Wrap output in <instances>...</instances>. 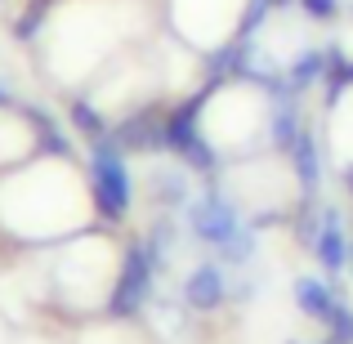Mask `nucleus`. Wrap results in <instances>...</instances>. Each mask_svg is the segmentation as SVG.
Returning <instances> with one entry per match:
<instances>
[{"label":"nucleus","instance_id":"1","mask_svg":"<svg viewBox=\"0 0 353 344\" xmlns=\"http://www.w3.org/2000/svg\"><path fill=\"white\" fill-rule=\"evenodd\" d=\"M90 188H94V206L108 224H121L130 215V170L121 161V143L103 139L90 152Z\"/></svg>","mask_w":353,"mask_h":344},{"label":"nucleus","instance_id":"2","mask_svg":"<svg viewBox=\"0 0 353 344\" xmlns=\"http://www.w3.org/2000/svg\"><path fill=\"white\" fill-rule=\"evenodd\" d=\"M157 268H161V259H157L148 246H134V250H130L125 264H121L117 291H112V300H108V313H112V318H134V313L152 300Z\"/></svg>","mask_w":353,"mask_h":344},{"label":"nucleus","instance_id":"3","mask_svg":"<svg viewBox=\"0 0 353 344\" xmlns=\"http://www.w3.org/2000/svg\"><path fill=\"white\" fill-rule=\"evenodd\" d=\"M165 148L197 174H215L219 170L215 148L206 143V134H201V125H197V103H183L179 112L165 117Z\"/></svg>","mask_w":353,"mask_h":344},{"label":"nucleus","instance_id":"4","mask_svg":"<svg viewBox=\"0 0 353 344\" xmlns=\"http://www.w3.org/2000/svg\"><path fill=\"white\" fill-rule=\"evenodd\" d=\"M188 224H192V232H197L206 246H215V250H224L228 241L246 228V224H241V215H237V206L228 197H219L215 188L201 192V197L188 206Z\"/></svg>","mask_w":353,"mask_h":344},{"label":"nucleus","instance_id":"5","mask_svg":"<svg viewBox=\"0 0 353 344\" xmlns=\"http://www.w3.org/2000/svg\"><path fill=\"white\" fill-rule=\"evenodd\" d=\"M228 273H224V264H197L188 277H183V300L192 304V309H201V313H210V309H219V304L228 300Z\"/></svg>","mask_w":353,"mask_h":344},{"label":"nucleus","instance_id":"6","mask_svg":"<svg viewBox=\"0 0 353 344\" xmlns=\"http://www.w3.org/2000/svg\"><path fill=\"white\" fill-rule=\"evenodd\" d=\"M313 255L322 259L331 277L349 264V241H345V224H340V210L336 206H322L318 215V232H313Z\"/></svg>","mask_w":353,"mask_h":344},{"label":"nucleus","instance_id":"7","mask_svg":"<svg viewBox=\"0 0 353 344\" xmlns=\"http://www.w3.org/2000/svg\"><path fill=\"white\" fill-rule=\"evenodd\" d=\"M112 139L130 152H157V148H165V121L157 112H134L112 130Z\"/></svg>","mask_w":353,"mask_h":344},{"label":"nucleus","instance_id":"8","mask_svg":"<svg viewBox=\"0 0 353 344\" xmlns=\"http://www.w3.org/2000/svg\"><path fill=\"white\" fill-rule=\"evenodd\" d=\"M295 304H300L304 318H313V322H322V327H327L345 300H340V295L331 291L322 277H300V282H295Z\"/></svg>","mask_w":353,"mask_h":344},{"label":"nucleus","instance_id":"9","mask_svg":"<svg viewBox=\"0 0 353 344\" xmlns=\"http://www.w3.org/2000/svg\"><path fill=\"white\" fill-rule=\"evenodd\" d=\"M300 103H295V90L291 94H277L273 108H268V134H273V148L291 152V143L300 139Z\"/></svg>","mask_w":353,"mask_h":344},{"label":"nucleus","instance_id":"10","mask_svg":"<svg viewBox=\"0 0 353 344\" xmlns=\"http://www.w3.org/2000/svg\"><path fill=\"white\" fill-rule=\"evenodd\" d=\"M291 165H295V174H300V183H304V192H313L322 183V161H318V134L313 130H300V139L291 143Z\"/></svg>","mask_w":353,"mask_h":344},{"label":"nucleus","instance_id":"11","mask_svg":"<svg viewBox=\"0 0 353 344\" xmlns=\"http://www.w3.org/2000/svg\"><path fill=\"white\" fill-rule=\"evenodd\" d=\"M27 121H32V130H36V143L50 156H72V134L45 112V108H27Z\"/></svg>","mask_w":353,"mask_h":344},{"label":"nucleus","instance_id":"12","mask_svg":"<svg viewBox=\"0 0 353 344\" xmlns=\"http://www.w3.org/2000/svg\"><path fill=\"white\" fill-rule=\"evenodd\" d=\"M68 117H72V134L90 139V143H103V139H112L108 117H99L90 99H68Z\"/></svg>","mask_w":353,"mask_h":344},{"label":"nucleus","instance_id":"13","mask_svg":"<svg viewBox=\"0 0 353 344\" xmlns=\"http://www.w3.org/2000/svg\"><path fill=\"white\" fill-rule=\"evenodd\" d=\"M327 77V50H304L295 63H286V81H291V90H304L313 85V81Z\"/></svg>","mask_w":353,"mask_h":344},{"label":"nucleus","instance_id":"14","mask_svg":"<svg viewBox=\"0 0 353 344\" xmlns=\"http://www.w3.org/2000/svg\"><path fill=\"white\" fill-rule=\"evenodd\" d=\"M152 183H157V192H161V206L170 210V215L183 206V201H188V183H183V174H179V170H157V179H152Z\"/></svg>","mask_w":353,"mask_h":344},{"label":"nucleus","instance_id":"15","mask_svg":"<svg viewBox=\"0 0 353 344\" xmlns=\"http://www.w3.org/2000/svg\"><path fill=\"white\" fill-rule=\"evenodd\" d=\"M45 14H50V0H32V5L23 9V18L14 23V36L18 41H32V36L45 27Z\"/></svg>","mask_w":353,"mask_h":344},{"label":"nucleus","instance_id":"16","mask_svg":"<svg viewBox=\"0 0 353 344\" xmlns=\"http://www.w3.org/2000/svg\"><path fill=\"white\" fill-rule=\"evenodd\" d=\"M219 259H224V264H250V259H255V232L241 228L237 237L228 241L224 250H219Z\"/></svg>","mask_w":353,"mask_h":344},{"label":"nucleus","instance_id":"17","mask_svg":"<svg viewBox=\"0 0 353 344\" xmlns=\"http://www.w3.org/2000/svg\"><path fill=\"white\" fill-rule=\"evenodd\" d=\"M327 340L331 344H353V309H349V304H340L336 318L327 322Z\"/></svg>","mask_w":353,"mask_h":344},{"label":"nucleus","instance_id":"18","mask_svg":"<svg viewBox=\"0 0 353 344\" xmlns=\"http://www.w3.org/2000/svg\"><path fill=\"white\" fill-rule=\"evenodd\" d=\"M300 5H304V14H309V18H331L340 9V0H300Z\"/></svg>","mask_w":353,"mask_h":344},{"label":"nucleus","instance_id":"19","mask_svg":"<svg viewBox=\"0 0 353 344\" xmlns=\"http://www.w3.org/2000/svg\"><path fill=\"white\" fill-rule=\"evenodd\" d=\"M5 103H9V90H5V85H0V108H5Z\"/></svg>","mask_w":353,"mask_h":344},{"label":"nucleus","instance_id":"20","mask_svg":"<svg viewBox=\"0 0 353 344\" xmlns=\"http://www.w3.org/2000/svg\"><path fill=\"white\" fill-rule=\"evenodd\" d=\"M345 183H349V192H353V170H349V174H345Z\"/></svg>","mask_w":353,"mask_h":344},{"label":"nucleus","instance_id":"21","mask_svg":"<svg viewBox=\"0 0 353 344\" xmlns=\"http://www.w3.org/2000/svg\"><path fill=\"white\" fill-rule=\"evenodd\" d=\"M349 264H353V241H349Z\"/></svg>","mask_w":353,"mask_h":344},{"label":"nucleus","instance_id":"22","mask_svg":"<svg viewBox=\"0 0 353 344\" xmlns=\"http://www.w3.org/2000/svg\"><path fill=\"white\" fill-rule=\"evenodd\" d=\"M268 5H286V0H268Z\"/></svg>","mask_w":353,"mask_h":344},{"label":"nucleus","instance_id":"23","mask_svg":"<svg viewBox=\"0 0 353 344\" xmlns=\"http://www.w3.org/2000/svg\"><path fill=\"white\" fill-rule=\"evenodd\" d=\"M322 344H331V340H322Z\"/></svg>","mask_w":353,"mask_h":344}]
</instances>
